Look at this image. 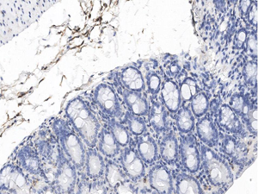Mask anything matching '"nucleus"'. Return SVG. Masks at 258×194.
Listing matches in <instances>:
<instances>
[{
  "label": "nucleus",
  "mask_w": 258,
  "mask_h": 194,
  "mask_svg": "<svg viewBox=\"0 0 258 194\" xmlns=\"http://www.w3.org/2000/svg\"><path fill=\"white\" fill-rule=\"evenodd\" d=\"M53 4L49 1L0 2V47L38 20Z\"/></svg>",
  "instance_id": "1"
},
{
  "label": "nucleus",
  "mask_w": 258,
  "mask_h": 194,
  "mask_svg": "<svg viewBox=\"0 0 258 194\" xmlns=\"http://www.w3.org/2000/svg\"><path fill=\"white\" fill-rule=\"evenodd\" d=\"M201 165L195 175L206 194H224L234 182L231 166L216 150L199 143Z\"/></svg>",
  "instance_id": "2"
},
{
  "label": "nucleus",
  "mask_w": 258,
  "mask_h": 194,
  "mask_svg": "<svg viewBox=\"0 0 258 194\" xmlns=\"http://www.w3.org/2000/svg\"><path fill=\"white\" fill-rule=\"evenodd\" d=\"M64 118L82 139L85 146L96 148L102 123L90 101L82 96L71 99L64 106Z\"/></svg>",
  "instance_id": "3"
},
{
  "label": "nucleus",
  "mask_w": 258,
  "mask_h": 194,
  "mask_svg": "<svg viewBox=\"0 0 258 194\" xmlns=\"http://www.w3.org/2000/svg\"><path fill=\"white\" fill-rule=\"evenodd\" d=\"M47 123L57 139L62 152L74 165L80 175L85 168L87 150L82 139L80 138L66 118L53 117L50 118Z\"/></svg>",
  "instance_id": "4"
},
{
  "label": "nucleus",
  "mask_w": 258,
  "mask_h": 194,
  "mask_svg": "<svg viewBox=\"0 0 258 194\" xmlns=\"http://www.w3.org/2000/svg\"><path fill=\"white\" fill-rule=\"evenodd\" d=\"M50 183L45 178H34L10 160L0 169V190L12 194H46Z\"/></svg>",
  "instance_id": "5"
},
{
  "label": "nucleus",
  "mask_w": 258,
  "mask_h": 194,
  "mask_svg": "<svg viewBox=\"0 0 258 194\" xmlns=\"http://www.w3.org/2000/svg\"><path fill=\"white\" fill-rule=\"evenodd\" d=\"M249 137L220 132V143L215 150L228 162L236 178L252 164L256 156V149L251 150L246 141Z\"/></svg>",
  "instance_id": "6"
},
{
  "label": "nucleus",
  "mask_w": 258,
  "mask_h": 194,
  "mask_svg": "<svg viewBox=\"0 0 258 194\" xmlns=\"http://www.w3.org/2000/svg\"><path fill=\"white\" fill-rule=\"evenodd\" d=\"M30 138L38 153L44 174L50 183L60 159L61 149L48 124H43Z\"/></svg>",
  "instance_id": "7"
},
{
  "label": "nucleus",
  "mask_w": 258,
  "mask_h": 194,
  "mask_svg": "<svg viewBox=\"0 0 258 194\" xmlns=\"http://www.w3.org/2000/svg\"><path fill=\"white\" fill-rule=\"evenodd\" d=\"M130 187L135 194H176L172 169L161 161L148 168L144 179Z\"/></svg>",
  "instance_id": "8"
},
{
  "label": "nucleus",
  "mask_w": 258,
  "mask_h": 194,
  "mask_svg": "<svg viewBox=\"0 0 258 194\" xmlns=\"http://www.w3.org/2000/svg\"><path fill=\"white\" fill-rule=\"evenodd\" d=\"M90 103L98 115L100 120L113 118L120 121L126 111L114 85L108 83H101L95 87L91 93Z\"/></svg>",
  "instance_id": "9"
},
{
  "label": "nucleus",
  "mask_w": 258,
  "mask_h": 194,
  "mask_svg": "<svg viewBox=\"0 0 258 194\" xmlns=\"http://www.w3.org/2000/svg\"><path fill=\"white\" fill-rule=\"evenodd\" d=\"M228 105L240 119L247 132L257 138V99L249 93L237 91L231 96Z\"/></svg>",
  "instance_id": "10"
},
{
  "label": "nucleus",
  "mask_w": 258,
  "mask_h": 194,
  "mask_svg": "<svg viewBox=\"0 0 258 194\" xmlns=\"http://www.w3.org/2000/svg\"><path fill=\"white\" fill-rule=\"evenodd\" d=\"M209 113L211 115L220 132L238 135L243 138L249 137V135L240 119L228 104L223 103L219 100H214L210 102Z\"/></svg>",
  "instance_id": "11"
},
{
  "label": "nucleus",
  "mask_w": 258,
  "mask_h": 194,
  "mask_svg": "<svg viewBox=\"0 0 258 194\" xmlns=\"http://www.w3.org/2000/svg\"><path fill=\"white\" fill-rule=\"evenodd\" d=\"M79 179L80 174L76 168L62 152L50 182V192L53 194H75Z\"/></svg>",
  "instance_id": "12"
},
{
  "label": "nucleus",
  "mask_w": 258,
  "mask_h": 194,
  "mask_svg": "<svg viewBox=\"0 0 258 194\" xmlns=\"http://www.w3.org/2000/svg\"><path fill=\"white\" fill-rule=\"evenodd\" d=\"M10 160L15 162L24 173L30 176L47 179L42 168L38 153L30 138L16 148Z\"/></svg>",
  "instance_id": "13"
},
{
  "label": "nucleus",
  "mask_w": 258,
  "mask_h": 194,
  "mask_svg": "<svg viewBox=\"0 0 258 194\" xmlns=\"http://www.w3.org/2000/svg\"><path fill=\"white\" fill-rule=\"evenodd\" d=\"M179 170L196 175L201 165L199 142L194 133L186 135L179 134Z\"/></svg>",
  "instance_id": "14"
},
{
  "label": "nucleus",
  "mask_w": 258,
  "mask_h": 194,
  "mask_svg": "<svg viewBox=\"0 0 258 194\" xmlns=\"http://www.w3.org/2000/svg\"><path fill=\"white\" fill-rule=\"evenodd\" d=\"M116 161L131 183L130 186L141 182L147 174V167L137 153L133 140L129 146L121 149Z\"/></svg>",
  "instance_id": "15"
},
{
  "label": "nucleus",
  "mask_w": 258,
  "mask_h": 194,
  "mask_svg": "<svg viewBox=\"0 0 258 194\" xmlns=\"http://www.w3.org/2000/svg\"><path fill=\"white\" fill-rule=\"evenodd\" d=\"M149 104L148 124L153 133L159 137L173 129L170 124V113L159 96H149Z\"/></svg>",
  "instance_id": "16"
},
{
  "label": "nucleus",
  "mask_w": 258,
  "mask_h": 194,
  "mask_svg": "<svg viewBox=\"0 0 258 194\" xmlns=\"http://www.w3.org/2000/svg\"><path fill=\"white\" fill-rule=\"evenodd\" d=\"M159 146V161L170 168H177L180 167L179 160L178 135L175 129H170V131L158 137Z\"/></svg>",
  "instance_id": "17"
},
{
  "label": "nucleus",
  "mask_w": 258,
  "mask_h": 194,
  "mask_svg": "<svg viewBox=\"0 0 258 194\" xmlns=\"http://www.w3.org/2000/svg\"><path fill=\"white\" fill-rule=\"evenodd\" d=\"M114 88L117 91L119 96H120L126 111L135 116L147 118L149 114L150 104L146 91L138 92L129 91L117 85H115Z\"/></svg>",
  "instance_id": "18"
},
{
  "label": "nucleus",
  "mask_w": 258,
  "mask_h": 194,
  "mask_svg": "<svg viewBox=\"0 0 258 194\" xmlns=\"http://www.w3.org/2000/svg\"><path fill=\"white\" fill-rule=\"evenodd\" d=\"M114 78L116 85L126 90L138 92L146 91L144 74L135 65H128L118 70L116 69Z\"/></svg>",
  "instance_id": "19"
},
{
  "label": "nucleus",
  "mask_w": 258,
  "mask_h": 194,
  "mask_svg": "<svg viewBox=\"0 0 258 194\" xmlns=\"http://www.w3.org/2000/svg\"><path fill=\"white\" fill-rule=\"evenodd\" d=\"M135 147L147 168L159 161V146L155 137L149 130L143 135L133 138Z\"/></svg>",
  "instance_id": "20"
},
{
  "label": "nucleus",
  "mask_w": 258,
  "mask_h": 194,
  "mask_svg": "<svg viewBox=\"0 0 258 194\" xmlns=\"http://www.w3.org/2000/svg\"><path fill=\"white\" fill-rule=\"evenodd\" d=\"M196 132L201 143L216 150L220 140V131L209 112L196 122Z\"/></svg>",
  "instance_id": "21"
},
{
  "label": "nucleus",
  "mask_w": 258,
  "mask_h": 194,
  "mask_svg": "<svg viewBox=\"0 0 258 194\" xmlns=\"http://www.w3.org/2000/svg\"><path fill=\"white\" fill-rule=\"evenodd\" d=\"M162 85L160 89V100L166 107L169 113L174 115L182 106L178 83L173 79L166 76L162 71Z\"/></svg>",
  "instance_id": "22"
},
{
  "label": "nucleus",
  "mask_w": 258,
  "mask_h": 194,
  "mask_svg": "<svg viewBox=\"0 0 258 194\" xmlns=\"http://www.w3.org/2000/svg\"><path fill=\"white\" fill-rule=\"evenodd\" d=\"M105 159L94 149L87 148L85 157V168L82 174L91 181L104 180L105 174Z\"/></svg>",
  "instance_id": "23"
},
{
  "label": "nucleus",
  "mask_w": 258,
  "mask_h": 194,
  "mask_svg": "<svg viewBox=\"0 0 258 194\" xmlns=\"http://www.w3.org/2000/svg\"><path fill=\"white\" fill-rule=\"evenodd\" d=\"M175 182L176 194H206L199 181L192 174L171 168Z\"/></svg>",
  "instance_id": "24"
},
{
  "label": "nucleus",
  "mask_w": 258,
  "mask_h": 194,
  "mask_svg": "<svg viewBox=\"0 0 258 194\" xmlns=\"http://www.w3.org/2000/svg\"><path fill=\"white\" fill-rule=\"evenodd\" d=\"M105 163L104 182L114 193L119 194L118 189L129 182L128 179L116 160L105 159Z\"/></svg>",
  "instance_id": "25"
},
{
  "label": "nucleus",
  "mask_w": 258,
  "mask_h": 194,
  "mask_svg": "<svg viewBox=\"0 0 258 194\" xmlns=\"http://www.w3.org/2000/svg\"><path fill=\"white\" fill-rule=\"evenodd\" d=\"M96 150L99 152L105 159L116 160L120 155L121 148L115 141L114 136L109 129L102 125L98 136H97Z\"/></svg>",
  "instance_id": "26"
},
{
  "label": "nucleus",
  "mask_w": 258,
  "mask_h": 194,
  "mask_svg": "<svg viewBox=\"0 0 258 194\" xmlns=\"http://www.w3.org/2000/svg\"><path fill=\"white\" fill-rule=\"evenodd\" d=\"M173 121L179 134L186 135L193 133L196 129L197 119L191 112L189 104L182 105L180 109L173 115Z\"/></svg>",
  "instance_id": "27"
},
{
  "label": "nucleus",
  "mask_w": 258,
  "mask_h": 194,
  "mask_svg": "<svg viewBox=\"0 0 258 194\" xmlns=\"http://www.w3.org/2000/svg\"><path fill=\"white\" fill-rule=\"evenodd\" d=\"M102 121H103L102 125L109 129L121 149L130 145L133 140L132 135L129 132L128 129H126V127L121 124L120 121L113 119V118Z\"/></svg>",
  "instance_id": "28"
},
{
  "label": "nucleus",
  "mask_w": 258,
  "mask_h": 194,
  "mask_svg": "<svg viewBox=\"0 0 258 194\" xmlns=\"http://www.w3.org/2000/svg\"><path fill=\"white\" fill-rule=\"evenodd\" d=\"M128 129L132 136H139L148 131V124L146 118L132 114L128 111H125L123 118L120 121Z\"/></svg>",
  "instance_id": "29"
},
{
  "label": "nucleus",
  "mask_w": 258,
  "mask_h": 194,
  "mask_svg": "<svg viewBox=\"0 0 258 194\" xmlns=\"http://www.w3.org/2000/svg\"><path fill=\"white\" fill-rule=\"evenodd\" d=\"M178 85L182 105L190 103L192 99L201 91L198 82L193 77H184Z\"/></svg>",
  "instance_id": "30"
},
{
  "label": "nucleus",
  "mask_w": 258,
  "mask_h": 194,
  "mask_svg": "<svg viewBox=\"0 0 258 194\" xmlns=\"http://www.w3.org/2000/svg\"><path fill=\"white\" fill-rule=\"evenodd\" d=\"M210 106V99L207 92L201 91L198 92L189 103L190 110L196 119L202 118L209 112Z\"/></svg>",
  "instance_id": "31"
},
{
  "label": "nucleus",
  "mask_w": 258,
  "mask_h": 194,
  "mask_svg": "<svg viewBox=\"0 0 258 194\" xmlns=\"http://www.w3.org/2000/svg\"><path fill=\"white\" fill-rule=\"evenodd\" d=\"M146 93L149 96H159L162 85V70L148 69L144 76Z\"/></svg>",
  "instance_id": "32"
},
{
  "label": "nucleus",
  "mask_w": 258,
  "mask_h": 194,
  "mask_svg": "<svg viewBox=\"0 0 258 194\" xmlns=\"http://www.w3.org/2000/svg\"><path fill=\"white\" fill-rule=\"evenodd\" d=\"M243 81L247 87L256 88L257 87V61L248 60L243 65L242 70Z\"/></svg>",
  "instance_id": "33"
},
{
  "label": "nucleus",
  "mask_w": 258,
  "mask_h": 194,
  "mask_svg": "<svg viewBox=\"0 0 258 194\" xmlns=\"http://www.w3.org/2000/svg\"><path fill=\"white\" fill-rule=\"evenodd\" d=\"M257 30H250L245 42V52L252 60H257Z\"/></svg>",
  "instance_id": "34"
},
{
  "label": "nucleus",
  "mask_w": 258,
  "mask_h": 194,
  "mask_svg": "<svg viewBox=\"0 0 258 194\" xmlns=\"http://www.w3.org/2000/svg\"><path fill=\"white\" fill-rule=\"evenodd\" d=\"M249 30L246 27L240 26L234 33L233 37V44L232 48L236 51L244 50L245 42H246L247 36L249 35Z\"/></svg>",
  "instance_id": "35"
},
{
  "label": "nucleus",
  "mask_w": 258,
  "mask_h": 194,
  "mask_svg": "<svg viewBox=\"0 0 258 194\" xmlns=\"http://www.w3.org/2000/svg\"><path fill=\"white\" fill-rule=\"evenodd\" d=\"M162 71L166 76L174 80L179 76L181 72V66L179 64L177 60L170 59L165 63L164 70Z\"/></svg>",
  "instance_id": "36"
},
{
  "label": "nucleus",
  "mask_w": 258,
  "mask_h": 194,
  "mask_svg": "<svg viewBox=\"0 0 258 194\" xmlns=\"http://www.w3.org/2000/svg\"><path fill=\"white\" fill-rule=\"evenodd\" d=\"M257 2L253 1L252 5L247 13L246 17L243 18L244 22L249 26L252 27L253 30H256L257 28L258 9Z\"/></svg>",
  "instance_id": "37"
},
{
  "label": "nucleus",
  "mask_w": 258,
  "mask_h": 194,
  "mask_svg": "<svg viewBox=\"0 0 258 194\" xmlns=\"http://www.w3.org/2000/svg\"><path fill=\"white\" fill-rule=\"evenodd\" d=\"M252 3L253 1H249V0H243V1L238 2V11H239L241 18L243 19L246 17L247 13L249 12Z\"/></svg>",
  "instance_id": "38"
},
{
  "label": "nucleus",
  "mask_w": 258,
  "mask_h": 194,
  "mask_svg": "<svg viewBox=\"0 0 258 194\" xmlns=\"http://www.w3.org/2000/svg\"><path fill=\"white\" fill-rule=\"evenodd\" d=\"M0 194H12L10 193V192H7L6 191H2V190H0Z\"/></svg>",
  "instance_id": "39"
}]
</instances>
